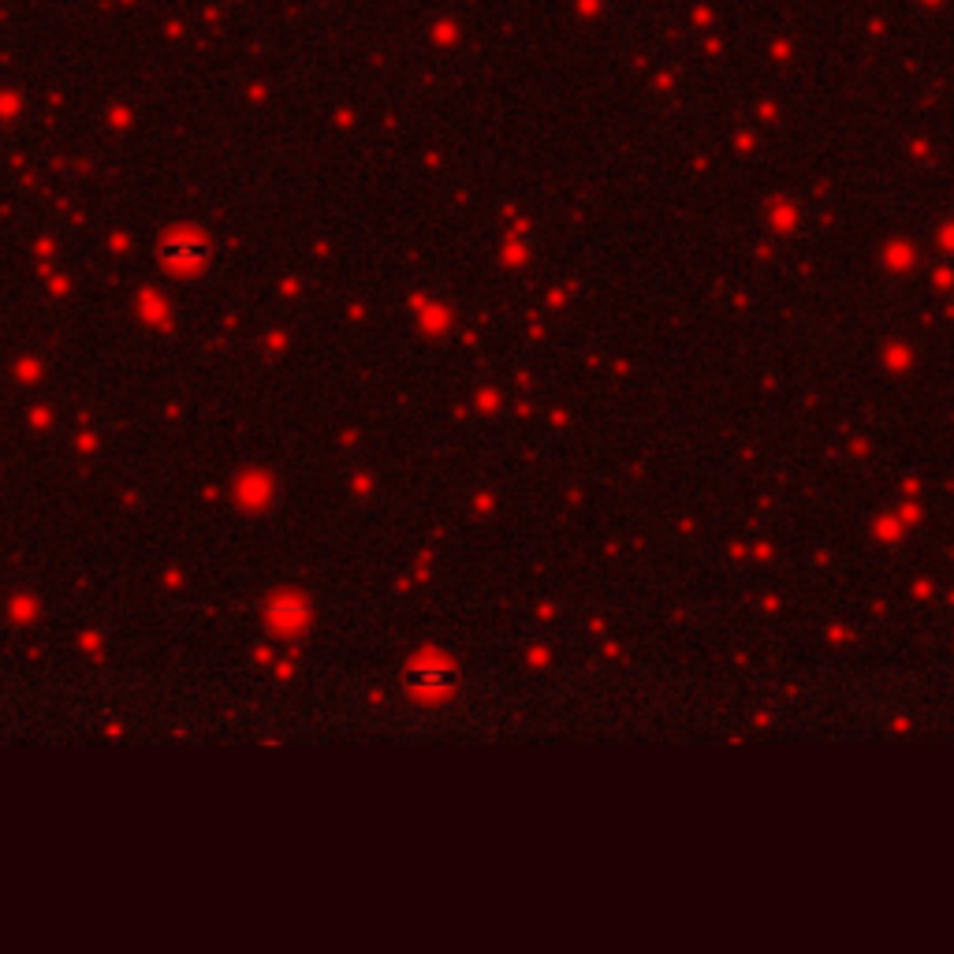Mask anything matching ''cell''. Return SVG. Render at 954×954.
Here are the masks:
<instances>
[{
	"label": "cell",
	"mask_w": 954,
	"mask_h": 954,
	"mask_svg": "<svg viewBox=\"0 0 954 954\" xmlns=\"http://www.w3.org/2000/svg\"><path fill=\"white\" fill-rule=\"evenodd\" d=\"M161 258L172 269H198L209 258V246L202 239H194V235H179V239H164Z\"/></svg>",
	"instance_id": "1"
},
{
	"label": "cell",
	"mask_w": 954,
	"mask_h": 954,
	"mask_svg": "<svg viewBox=\"0 0 954 954\" xmlns=\"http://www.w3.org/2000/svg\"><path fill=\"white\" fill-rule=\"evenodd\" d=\"M451 675L444 668H418V671H410V682H422V686H444Z\"/></svg>",
	"instance_id": "2"
}]
</instances>
